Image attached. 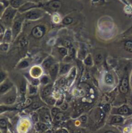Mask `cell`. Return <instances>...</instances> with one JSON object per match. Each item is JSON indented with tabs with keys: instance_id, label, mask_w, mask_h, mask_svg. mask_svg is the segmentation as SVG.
Instances as JSON below:
<instances>
[{
	"instance_id": "6da1fadb",
	"label": "cell",
	"mask_w": 132,
	"mask_h": 133,
	"mask_svg": "<svg viewBox=\"0 0 132 133\" xmlns=\"http://www.w3.org/2000/svg\"><path fill=\"white\" fill-rule=\"evenodd\" d=\"M16 13V10L11 6H9L6 8L3 14L1 19L3 22L5 23H9L13 19L15 14Z\"/></svg>"
},
{
	"instance_id": "7a4b0ae2",
	"label": "cell",
	"mask_w": 132,
	"mask_h": 133,
	"mask_svg": "<svg viewBox=\"0 0 132 133\" xmlns=\"http://www.w3.org/2000/svg\"><path fill=\"white\" fill-rule=\"evenodd\" d=\"M45 33V29L42 26H36L32 30V34L35 38H41Z\"/></svg>"
},
{
	"instance_id": "3957f363",
	"label": "cell",
	"mask_w": 132,
	"mask_h": 133,
	"mask_svg": "<svg viewBox=\"0 0 132 133\" xmlns=\"http://www.w3.org/2000/svg\"><path fill=\"white\" fill-rule=\"evenodd\" d=\"M21 28V23L19 21H16L12 26V29L13 38H15L18 36V34L20 32Z\"/></svg>"
},
{
	"instance_id": "277c9868",
	"label": "cell",
	"mask_w": 132,
	"mask_h": 133,
	"mask_svg": "<svg viewBox=\"0 0 132 133\" xmlns=\"http://www.w3.org/2000/svg\"><path fill=\"white\" fill-rule=\"evenodd\" d=\"M12 85L9 82H3L0 84V95L5 94L9 91V90L12 87Z\"/></svg>"
},
{
	"instance_id": "5b68a950",
	"label": "cell",
	"mask_w": 132,
	"mask_h": 133,
	"mask_svg": "<svg viewBox=\"0 0 132 133\" xmlns=\"http://www.w3.org/2000/svg\"><path fill=\"white\" fill-rule=\"evenodd\" d=\"M41 16V14L38 10H31L26 14V18L28 19H37Z\"/></svg>"
},
{
	"instance_id": "8992f818",
	"label": "cell",
	"mask_w": 132,
	"mask_h": 133,
	"mask_svg": "<svg viewBox=\"0 0 132 133\" xmlns=\"http://www.w3.org/2000/svg\"><path fill=\"white\" fill-rule=\"evenodd\" d=\"M62 6V3L60 1L58 0H54V1H51L49 4H48V6L50 9L53 10H57L61 9Z\"/></svg>"
},
{
	"instance_id": "52a82bcc",
	"label": "cell",
	"mask_w": 132,
	"mask_h": 133,
	"mask_svg": "<svg viewBox=\"0 0 132 133\" xmlns=\"http://www.w3.org/2000/svg\"><path fill=\"white\" fill-rule=\"evenodd\" d=\"M12 37V30H10V29H7L6 30V31L3 34V41L4 42V43H8L11 41Z\"/></svg>"
},
{
	"instance_id": "ba28073f",
	"label": "cell",
	"mask_w": 132,
	"mask_h": 133,
	"mask_svg": "<svg viewBox=\"0 0 132 133\" xmlns=\"http://www.w3.org/2000/svg\"><path fill=\"white\" fill-rule=\"evenodd\" d=\"M23 0H10V6L15 9L20 8L21 6L23 5Z\"/></svg>"
},
{
	"instance_id": "9c48e42d",
	"label": "cell",
	"mask_w": 132,
	"mask_h": 133,
	"mask_svg": "<svg viewBox=\"0 0 132 133\" xmlns=\"http://www.w3.org/2000/svg\"><path fill=\"white\" fill-rule=\"evenodd\" d=\"M58 71V65H54L51 66L50 69V75L51 77L54 79L56 77Z\"/></svg>"
},
{
	"instance_id": "30bf717a",
	"label": "cell",
	"mask_w": 132,
	"mask_h": 133,
	"mask_svg": "<svg viewBox=\"0 0 132 133\" xmlns=\"http://www.w3.org/2000/svg\"><path fill=\"white\" fill-rule=\"evenodd\" d=\"M16 99V97L15 95H10L4 99V102L7 105L12 104L15 102Z\"/></svg>"
},
{
	"instance_id": "8fae6325",
	"label": "cell",
	"mask_w": 132,
	"mask_h": 133,
	"mask_svg": "<svg viewBox=\"0 0 132 133\" xmlns=\"http://www.w3.org/2000/svg\"><path fill=\"white\" fill-rule=\"evenodd\" d=\"M118 113L120 114H122V115H126V114H130V110L128 106L123 105L118 110Z\"/></svg>"
},
{
	"instance_id": "7c38bea8",
	"label": "cell",
	"mask_w": 132,
	"mask_h": 133,
	"mask_svg": "<svg viewBox=\"0 0 132 133\" xmlns=\"http://www.w3.org/2000/svg\"><path fill=\"white\" fill-rule=\"evenodd\" d=\"M28 44V39L26 36H22L19 38L18 45L20 47H25Z\"/></svg>"
},
{
	"instance_id": "4fadbf2b",
	"label": "cell",
	"mask_w": 132,
	"mask_h": 133,
	"mask_svg": "<svg viewBox=\"0 0 132 133\" xmlns=\"http://www.w3.org/2000/svg\"><path fill=\"white\" fill-rule=\"evenodd\" d=\"M35 6H36V5H34V3H26L25 5H23L20 8H19V11H24V10L30 9Z\"/></svg>"
},
{
	"instance_id": "5bb4252c",
	"label": "cell",
	"mask_w": 132,
	"mask_h": 133,
	"mask_svg": "<svg viewBox=\"0 0 132 133\" xmlns=\"http://www.w3.org/2000/svg\"><path fill=\"white\" fill-rule=\"evenodd\" d=\"M124 48L126 51L132 52V41H126L124 43Z\"/></svg>"
},
{
	"instance_id": "9a60e30c",
	"label": "cell",
	"mask_w": 132,
	"mask_h": 133,
	"mask_svg": "<svg viewBox=\"0 0 132 133\" xmlns=\"http://www.w3.org/2000/svg\"><path fill=\"white\" fill-rule=\"evenodd\" d=\"M121 86L125 87V88H128L129 87V81H128V76H125L122 79V82H121Z\"/></svg>"
},
{
	"instance_id": "2e32d148",
	"label": "cell",
	"mask_w": 132,
	"mask_h": 133,
	"mask_svg": "<svg viewBox=\"0 0 132 133\" xmlns=\"http://www.w3.org/2000/svg\"><path fill=\"white\" fill-rule=\"evenodd\" d=\"M105 82L108 85H112L113 83V78L111 74H106L105 76Z\"/></svg>"
},
{
	"instance_id": "e0dca14e",
	"label": "cell",
	"mask_w": 132,
	"mask_h": 133,
	"mask_svg": "<svg viewBox=\"0 0 132 133\" xmlns=\"http://www.w3.org/2000/svg\"><path fill=\"white\" fill-rule=\"evenodd\" d=\"M123 121V118L120 116H115L113 117L111 120V123H120Z\"/></svg>"
},
{
	"instance_id": "ac0fdd59",
	"label": "cell",
	"mask_w": 132,
	"mask_h": 133,
	"mask_svg": "<svg viewBox=\"0 0 132 133\" xmlns=\"http://www.w3.org/2000/svg\"><path fill=\"white\" fill-rule=\"evenodd\" d=\"M51 90H52V86L51 85H48L47 86L46 88L44 89L43 91V96L44 97H47L50 94L51 92Z\"/></svg>"
},
{
	"instance_id": "d6986e66",
	"label": "cell",
	"mask_w": 132,
	"mask_h": 133,
	"mask_svg": "<svg viewBox=\"0 0 132 133\" xmlns=\"http://www.w3.org/2000/svg\"><path fill=\"white\" fill-rule=\"evenodd\" d=\"M14 109H16L13 108V107H7V106L0 105V114L8 111H13V110Z\"/></svg>"
},
{
	"instance_id": "ffe728a7",
	"label": "cell",
	"mask_w": 132,
	"mask_h": 133,
	"mask_svg": "<svg viewBox=\"0 0 132 133\" xmlns=\"http://www.w3.org/2000/svg\"><path fill=\"white\" fill-rule=\"evenodd\" d=\"M52 60L51 58H48L47 59H46L45 61L43 63V66L45 69H48V68H50L51 65H52Z\"/></svg>"
},
{
	"instance_id": "44dd1931",
	"label": "cell",
	"mask_w": 132,
	"mask_h": 133,
	"mask_svg": "<svg viewBox=\"0 0 132 133\" xmlns=\"http://www.w3.org/2000/svg\"><path fill=\"white\" fill-rule=\"evenodd\" d=\"M69 69H70V65H63L61 67V69L60 73H61V74H65L66 72H67L69 70Z\"/></svg>"
},
{
	"instance_id": "7402d4cb",
	"label": "cell",
	"mask_w": 132,
	"mask_h": 133,
	"mask_svg": "<svg viewBox=\"0 0 132 133\" xmlns=\"http://www.w3.org/2000/svg\"><path fill=\"white\" fill-rule=\"evenodd\" d=\"M6 127H7V123H6V120L3 118L0 119V128L5 129L6 128Z\"/></svg>"
},
{
	"instance_id": "603a6c76",
	"label": "cell",
	"mask_w": 132,
	"mask_h": 133,
	"mask_svg": "<svg viewBox=\"0 0 132 133\" xmlns=\"http://www.w3.org/2000/svg\"><path fill=\"white\" fill-rule=\"evenodd\" d=\"M6 77V74L5 72L0 70V84L4 82Z\"/></svg>"
},
{
	"instance_id": "cb8c5ba5",
	"label": "cell",
	"mask_w": 132,
	"mask_h": 133,
	"mask_svg": "<svg viewBox=\"0 0 132 133\" xmlns=\"http://www.w3.org/2000/svg\"><path fill=\"white\" fill-rule=\"evenodd\" d=\"M63 45H64V46H66L67 48H68V49H70V48L72 47V43H71L70 41L68 40V39H64V40H63Z\"/></svg>"
},
{
	"instance_id": "d4e9b609",
	"label": "cell",
	"mask_w": 132,
	"mask_h": 133,
	"mask_svg": "<svg viewBox=\"0 0 132 133\" xmlns=\"http://www.w3.org/2000/svg\"><path fill=\"white\" fill-rule=\"evenodd\" d=\"M72 22H73V19H72V18H70V17H67V18H64L63 21V23L65 24V25H69V24H71Z\"/></svg>"
},
{
	"instance_id": "484cf974",
	"label": "cell",
	"mask_w": 132,
	"mask_h": 133,
	"mask_svg": "<svg viewBox=\"0 0 132 133\" xmlns=\"http://www.w3.org/2000/svg\"><path fill=\"white\" fill-rule=\"evenodd\" d=\"M102 56L101 55V54H97V55L96 56V57H95V61H96V62L97 63H101V62L102 61Z\"/></svg>"
},
{
	"instance_id": "4316f807",
	"label": "cell",
	"mask_w": 132,
	"mask_h": 133,
	"mask_svg": "<svg viewBox=\"0 0 132 133\" xmlns=\"http://www.w3.org/2000/svg\"><path fill=\"white\" fill-rule=\"evenodd\" d=\"M63 118V114L61 112H59L56 116H55V120L56 122H60L61 121V119Z\"/></svg>"
},
{
	"instance_id": "83f0119b",
	"label": "cell",
	"mask_w": 132,
	"mask_h": 133,
	"mask_svg": "<svg viewBox=\"0 0 132 133\" xmlns=\"http://www.w3.org/2000/svg\"><path fill=\"white\" fill-rule=\"evenodd\" d=\"M28 66V63L26 61H23V62H21L19 65V67L21 69H23V68H26Z\"/></svg>"
},
{
	"instance_id": "f1b7e54d",
	"label": "cell",
	"mask_w": 132,
	"mask_h": 133,
	"mask_svg": "<svg viewBox=\"0 0 132 133\" xmlns=\"http://www.w3.org/2000/svg\"><path fill=\"white\" fill-rule=\"evenodd\" d=\"M59 52L62 56H65V55H67V50L65 49V48H63V47L59 48Z\"/></svg>"
},
{
	"instance_id": "f546056e",
	"label": "cell",
	"mask_w": 132,
	"mask_h": 133,
	"mask_svg": "<svg viewBox=\"0 0 132 133\" xmlns=\"http://www.w3.org/2000/svg\"><path fill=\"white\" fill-rule=\"evenodd\" d=\"M5 6H4V5L2 3L0 2V18L2 17L4 11H5Z\"/></svg>"
},
{
	"instance_id": "4dcf8cb0",
	"label": "cell",
	"mask_w": 132,
	"mask_h": 133,
	"mask_svg": "<svg viewBox=\"0 0 132 133\" xmlns=\"http://www.w3.org/2000/svg\"><path fill=\"white\" fill-rule=\"evenodd\" d=\"M26 90V83L23 81V83H21V85L20 87V91L21 92V93H25Z\"/></svg>"
},
{
	"instance_id": "1f68e13d",
	"label": "cell",
	"mask_w": 132,
	"mask_h": 133,
	"mask_svg": "<svg viewBox=\"0 0 132 133\" xmlns=\"http://www.w3.org/2000/svg\"><path fill=\"white\" fill-rule=\"evenodd\" d=\"M8 48H9V45H8L7 43H4L2 45H1V47H0V49H1V50H3V51H6L8 49Z\"/></svg>"
},
{
	"instance_id": "d6a6232c",
	"label": "cell",
	"mask_w": 132,
	"mask_h": 133,
	"mask_svg": "<svg viewBox=\"0 0 132 133\" xmlns=\"http://www.w3.org/2000/svg\"><path fill=\"white\" fill-rule=\"evenodd\" d=\"M119 90H120V91H121V92L123 93V94H126V93L128 92V89L125 88V87H122V86H121V85H120Z\"/></svg>"
},
{
	"instance_id": "836d02e7",
	"label": "cell",
	"mask_w": 132,
	"mask_h": 133,
	"mask_svg": "<svg viewBox=\"0 0 132 133\" xmlns=\"http://www.w3.org/2000/svg\"><path fill=\"white\" fill-rule=\"evenodd\" d=\"M85 63L87 65H92V59L90 56H88L86 59H85Z\"/></svg>"
},
{
	"instance_id": "e575fe53",
	"label": "cell",
	"mask_w": 132,
	"mask_h": 133,
	"mask_svg": "<svg viewBox=\"0 0 132 133\" xmlns=\"http://www.w3.org/2000/svg\"><path fill=\"white\" fill-rule=\"evenodd\" d=\"M43 118H44V120L47 122H49L50 120V118L48 114H45L43 116Z\"/></svg>"
},
{
	"instance_id": "d590c367",
	"label": "cell",
	"mask_w": 132,
	"mask_h": 133,
	"mask_svg": "<svg viewBox=\"0 0 132 133\" xmlns=\"http://www.w3.org/2000/svg\"><path fill=\"white\" fill-rule=\"evenodd\" d=\"M59 112V109H57V108H54L52 110V115L53 116H56L57 114H58V113Z\"/></svg>"
},
{
	"instance_id": "8d00e7d4",
	"label": "cell",
	"mask_w": 132,
	"mask_h": 133,
	"mask_svg": "<svg viewBox=\"0 0 132 133\" xmlns=\"http://www.w3.org/2000/svg\"><path fill=\"white\" fill-rule=\"evenodd\" d=\"M37 91V89L36 87H33V86H31V87H30V94H34V93L36 92Z\"/></svg>"
},
{
	"instance_id": "74e56055",
	"label": "cell",
	"mask_w": 132,
	"mask_h": 133,
	"mask_svg": "<svg viewBox=\"0 0 132 133\" xmlns=\"http://www.w3.org/2000/svg\"><path fill=\"white\" fill-rule=\"evenodd\" d=\"M4 33H5V29H4L3 26H2V25L0 24V37L3 36Z\"/></svg>"
},
{
	"instance_id": "f35d334b",
	"label": "cell",
	"mask_w": 132,
	"mask_h": 133,
	"mask_svg": "<svg viewBox=\"0 0 132 133\" xmlns=\"http://www.w3.org/2000/svg\"><path fill=\"white\" fill-rule=\"evenodd\" d=\"M48 78H47V76H44L43 78L41 79V82H42V83H43V84H46V83H47L48 82Z\"/></svg>"
},
{
	"instance_id": "ab89813d",
	"label": "cell",
	"mask_w": 132,
	"mask_h": 133,
	"mask_svg": "<svg viewBox=\"0 0 132 133\" xmlns=\"http://www.w3.org/2000/svg\"><path fill=\"white\" fill-rule=\"evenodd\" d=\"M86 120H87V118L86 116H83L80 118V121H81L83 123H85V122H86Z\"/></svg>"
},
{
	"instance_id": "60d3db41",
	"label": "cell",
	"mask_w": 132,
	"mask_h": 133,
	"mask_svg": "<svg viewBox=\"0 0 132 133\" xmlns=\"http://www.w3.org/2000/svg\"><path fill=\"white\" fill-rule=\"evenodd\" d=\"M61 107H62V109L63 110H66L67 109V107H68V105H67V103H64L62 105Z\"/></svg>"
},
{
	"instance_id": "b9f144b4",
	"label": "cell",
	"mask_w": 132,
	"mask_h": 133,
	"mask_svg": "<svg viewBox=\"0 0 132 133\" xmlns=\"http://www.w3.org/2000/svg\"><path fill=\"white\" fill-rule=\"evenodd\" d=\"M48 103H49V104L53 105L54 103H55V100H54V99H52V98H50V99H49L48 100Z\"/></svg>"
},
{
	"instance_id": "7bdbcfd3",
	"label": "cell",
	"mask_w": 132,
	"mask_h": 133,
	"mask_svg": "<svg viewBox=\"0 0 132 133\" xmlns=\"http://www.w3.org/2000/svg\"><path fill=\"white\" fill-rule=\"evenodd\" d=\"M40 128H41V129H42V130L47 129V127L45 125H44V124H41V125H40Z\"/></svg>"
},
{
	"instance_id": "ee69618b",
	"label": "cell",
	"mask_w": 132,
	"mask_h": 133,
	"mask_svg": "<svg viewBox=\"0 0 132 133\" xmlns=\"http://www.w3.org/2000/svg\"><path fill=\"white\" fill-rule=\"evenodd\" d=\"M32 118L33 119H34V121H35V122H37V121L38 120V115H37V114H34V115L32 116Z\"/></svg>"
},
{
	"instance_id": "f6af8a7d",
	"label": "cell",
	"mask_w": 132,
	"mask_h": 133,
	"mask_svg": "<svg viewBox=\"0 0 132 133\" xmlns=\"http://www.w3.org/2000/svg\"><path fill=\"white\" fill-rule=\"evenodd\" d=\"M33 82V84L34 85H37L38 84V83H39V81L38 80V79H34V80L32 81Z\"/></svg>"
},
{
	"instance_id": "bcb514c9",
	"label": "cell",
	"mask_w": 132,
	"mask_h": 133,
	"mask_svg": "<svg viewBox=\"0 0 132 133\" xmlns=\"http://www.w3.org/2000/svg\"><path fill=\"white\" fill-rule=\"evenodd\" d=\"M105 111L106 112L109 111V105H106L105 106Z\"/></svg>"
},
{
	"instance_id": "7dc6e473",
	"label": "cell",
	"mask_w": 132,
	"mask_h": 133,
	"mask_svg": "<svg viewBox=\"0 0 132 133\" xmlns=\"http://www.w3.org/2000/svg\"><path fill=\"white\" fill-rule=\"evenodd\" d=\"M38 106H39V105H38L37 103H34V104H33V105H32V108H34V109L37 108V107H38Z\"/></svg>"
},
{
	"instance_id": "c3c4849f",
	"label": "cell",
	"mask_w": 132,
	"mask_h": 133,
	"mask_svg": "<svg viewBox=\"0 0 132 133\" xmlns=\"http://www.w3.org/2000/svg\"><path fill=\"white\" fill-rule=\"evenodd\" d=\"M59 133H68V132L67 131H65V130H61Z\"/></svg>"
},
{
	"instance_id": "681fc988",
	"label": "cell",
	"mask_w": 132,
	"mask_h": 133,
	"mask_svg": "<svg viewBox=\"0 0 132 133\" xmlns=\"http://www.w3.org/2000/svg\"><path fill=\"white\" fill-rule=\"evenodd\" d=\"M105 133H115L113 132V131H107V132H106Z\"/></svg>"
}]
</instances>
